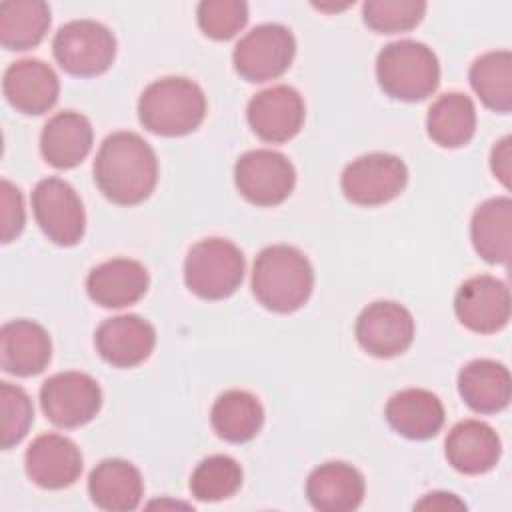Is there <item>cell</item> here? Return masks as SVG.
Segmentation results:
<instances>
[{
	"label": "cell",
	"mask_w": 512,
	"mask_h": 512,
	"mask_svg": "<svg viewBox=\"0 0 512 512\" xmlns=\"http://www.w3.org/2000/svg\"><path fill=\"white\" fill-rule=\"evenodd\" d=\"M94 182L114 204L144 202L158 182V158L152 146L136 132H112L94 158Z\"/></svg>",
	"instance_id": "obj_1"
},
{
	"label": "cell",
	"mask_w": 512,
	"mask_h": 512,
	"mask_svg": "<svg viewBox=\"0 0 512 512\" xmlns=\"http://www.w3.org/2000/svg\"><path fill=\"white\" fill-rule=\"evenodd\" d=\"M314 288L310 260L294 246L272 244L260 250L252 266V294L270 312L290 314L302 308Z\"/></svg>",
	"instance_id": "obj_2"
},
{
	"label": "cell",
	"mask_w": 512,
	"mask_h": 512,
	"mask_svg": "<svg viewBox=\"0 0 512 512\" xmlns=\"http://www.w3.org/2000/svg\"><path fill=\"white\" fill-rule=\"evenodd\" d=\"M206 116L204 90L190 78L164 76L138 98L140 124L158 136L174 138L194 132Z\"/></svg>",
	"instance_id": "obj_3"
},
{
	"label": "cell",
	"mask_w": 512,
	"mask_h": 512,
	"mask_svg": "<svg viewBox=\"0 0 512 512\" xmlns=\"http://www.w3.org/2000/svg\"><path fill=\"white\" fill-rule=\"evenodd\" d=\"M378 86L394 100L418 102L440 84V64L432 48L418 40H396L376 58Z\"/></svg>",
	"instance_id": "obj_4"
},
{
	"label": "cell",
	"mask_w": 512,
	"mask_h": 512,
	"mask_svg": "<svg viewBox=\"0 0 512 512\" xmlns=\"http://www.w3.org/2000/svg\"><path fill=\"white\" fill-rule=\"evenodd\" d=\"M244 266V254L234 242L204 238L186 254L184 282L202 300H224L240 288Z\"/></svg>",
	"instance_id": "obj_5"
},
{
	"label": "cell",
	"mask_w": 512,
	"mask_h": 512,
	"mask_svg": "<svg viewBox=\"0 0 512 512\" xmlns=\"http://www.w3.org/2000/svg\"><path fill=\"white\" fill-rule=\"evenodd\" d=\"M52 54L64 72L92 78L112 66L116 38L110 28L96 20H70L54 34Z\"/></svg>",
	"instance_id": "obj_6"
},
{
	"label": "cell",
	"mask_w": 512,
	"mask_h": 512,
	"mask_svg": "<svg viewBox=\"0 0 512 512\" xmlns=\"http://www.w3.org/2000/svg\"><path fill=\"white\" fill-rule=\"evenodd\" d=\"M296 54V40L282 24H260L234 46V70L246 82H266L282 76Z\"/></svg>",
	"instance_id": "obj_7"
},
{
	"label": "cell",
	"mask_w": 512,
	"mask_h": 512,
	"mask_svg": "<svg viewBox=\"0 0 512 512\" xmlns=\"http://www.w3.org/2000/svg\"><path fill=\"white\" fill-rule=\"evenodd\" d=\"M408 184L406 164L386 152H372L352 160L340 178L344 196L358 206H380L396 196Z\"/></svg>",
	"instance_id": "obj_8"
},
{
	"label": "cell",
	"mask_w": 512,
	"mask_h": 512,
	"mask_svg": "<svg viewBox=\"0 0 512 512\" xmlns=\"http://www.w3.org/2000/svg\"><path fill=\"white\" fill-rule=\"evenodd\" d=\"M44 416L60 428H78L96 418L102 408L98 382L84 372H58L40 386Z\"/></svg>",
	"instance_id": "obj_9"
},
{
	"label": "cell",
	"mask_w": 512,
	"mask_h": 512,
	"mask_svg": "<svg viewBox=\"0 0 512 512\" xmlns=\"http://www.w3.org/2000/svg\"><path fill=\"white\" fill-rule=\"evenodd\" d=\"M238 192L256 206L282 204L296 186L292 162L276 150L258 148L244 152L234 166Z\"/></svg>",
	"instance_id": "obj_10"
},
{
	"label": "cell",
	"mask_w": 512,
	"mask_h": 512,
	"mask_svg": "<svg viewBox=\"0 0 512 512\" xmlns=\"http://www.w3.org/2000/svg\"><path fill=\"white\" fill-rule=\"evenodd\" d=\"M32 212L48 240L74 246L86 230V214L76 190L60 178H44L34 186Z\"/></svg>",
	"instance_id": "obj_11"
},
{
	"label": "cell",
	"mask_w": 512,
	"mask_h": 512,
	"mask_svg": "<svg viewBox=\"0 0 512 512\" xmlns=\"http://www.w3.org/2000/svg\"><path fill=\"white\" fill-rule=\"evenodd\" d=\"M354 334L360 348L370 356L394 358L410 348L414 340V318L402 304L378 300L358 314Z\"/></svg>",
	"instance_id": "obj_12"
},
{
	"label": "cell",
	"mask_w": 512,
	"mask_h": 512,
	"mask_svg": "<svg viewBox=\"0 0 512 512\" xmlns=\"http://www.w3.org/2000/svg\"><path fill=\"white\" fill-rule=\"evenodd\" d=\"M306 116L304 98L288 84H278L256 92L246 108V118L252 132L272 144L292 140Z\"/></svg>",
	"instance_id": "obj_13"
},
{
	"label": "cell",
	"mask_w": 512,
	"mask_h": 512,
	"mask_svg": "<svg viewBox=\"0 0 512 512\" xmlns=\"http://www.w3.org/2000/svg\"><path fill=\"white\" fill-rule=\"evenodd\" d=\"M454 312L464 328L478 334H494L510 320V290L490 274L472 276L458 288Z\"/></svg>",
	"instance_id": "obj_14"
},
{
	"label": "cell",
	"mask_w": 512,
	"mask_h": 512,
	"mask_svg": "<svg viewBox=\"0 0 512 512\" xmlns=\"http://www.w3.org/2000/svg\"><path fill=\"white\" fill-rule=\"evenodd\" d=\"M94 346L100 358L110 366L134 368L152 354L156 330L148 320L136 314L112 316L96 328Z\"/></svg>",
	"instance_id": "obj_15"
},
{
	"label": "cell",
	"mask_w": 512,
	"mask_h": 512,
	"mask_svg": "<svg viewBox=\"0 0 512 512\" xmlns=\"http://www.w3.org/2000/svg\"><path fill=\"white\" fill-rule=\"evenodd\" d=\"M24 466L36 486L62 490L72 486L82 474V452L70 438L48 432L32 440L24 456Z\"/></svg>",
	"instance_id": "obj_16"
},
{
	"label": "cell",
	"mask_w": 512,
	"mask_h": 512,
	"mask_svg": "<svg viewBox=\"0 0 512 512\" xmlns=\"http://www.w3.org/2000/svg\"><path fill=\"white\" fill-rule=\"evenodd\" d=\"M2 90L12 108L22 114L40 116L58 102L60 80L46 62L22 58L6 68Z\"/></svg>",
	"instance_id": "obj_17"
},
{
	"label": "cell",
	"mask_w": 512,
	"mask_h": 512,
	"mask_svg": "<svg viewBox=\"0 0 512 512\" xmlns=\"http://www.w3.org/2000/svg\"><path fill=\"white\" fill-rule=\"evenodd\" d=\"M148 284V270L142 262L112 258L90 270L86 292L90 300L102 308H126L146 294Z\"/></svg>",
	"instance_id": "obj_18"
},
{
	"label": "cell",
	"mask_w": 512,
	"mask_h": 512,
	"mask_svg": "<svg viewBox=\"0 0 512 512\" xmlns=\"http://www.w3.org/2000/svg\"><path fill=\"white\" fill-rule=\"evenodd\" d=\"M52 358V340L34 320H12L0 330V366L14 376H36Z\"/></svg>",
	"instance_id": "obj_19"
},
{
	"label": "cell",
	"mask_w": 512,
	"mask_h": 512,
	"mask_svg": "<svg viewBox=\"0 0 512 512\" xmlns=\"http://www.w3.org/2000/svg\"><path fill=\"white\" fill-rule=\"evenodd\" d=\"M444 452L454 470L476 476L498 464L502 442L492 426L470 418L452 426L444 442Z\"/></svg>",
	"instance_id": "obj_20"
},
{
	"label": "cell",
	"mask_w": 512,
	"mask_h": 512,
	"mask_svg": "<svg viewBox=\"0 0 512 512\" xmlns=\"http://www.w3.org/2000/svg\"><path fill=\"white\" fill-rule=\"evenodd\" d=\"M360 470L346 462H324L306 480V498L318 512H352L364 500Z\"/></svg>",
	"instance_id": "obj_21"
},
{
	"label": "cell",
	"mask_w": 512,
	"mask_h": 512,
	"mask_svg": "<svg viewBox=\"0 0 512 512\" xmlns=\"http://www.w3.org/2000/svg\"><path fill=\"white\" fill-rule=\"evenodd\" d=\"M92 142L94 130L90 120L80 112L64 110L44 124L40 134V152L50 166L70 170L90 154Z\"/></svg>",
	"instance_id": "obj_22"
},
{
	"label": "cell",
	"mask_w": 512,
	"mask_h": 512,
	"mask_svg": "<svg viewBox=\"0 0 512 512\" xmlns=\"http://www.w3.org/2000/svg\"><path fill=\"white\" fill-rule=\"evenodd\" d=\"M390 428L410 440H428L444 426V406L436 394L424 388H406L386 402Z\"/></svg>",
	"instance_id": "obj_23"
},
{
	"label": "cell",
	"mask_w": 512,
	"mask_h": 512,
	"mask_svg": "<svg viewBox=\"0 0 512 512\" xmlns=\"http://www.w3.org/2000/svg\"><path fill=\"white\" fill-rule=\"evenodd\" d=\"M92 502L108 512L136 510L144 496L140 470L124 458H106L88 476Z\"/></svg>",
	"instance_id": "obj_24"
},
{
	"label": "cell",
	"mask_w": 512,
	"mask_h": 512,
	"mask_svg": "<svg viewBox=\"0 0 512 512\" xmlns=\"http://www.w3.org/2000/svg\"><path fill=\"white\" fill-rule=\"evenodd\" d=\"M458 392L474 412L496 414L510 404V372L490 358L472 360L458 374Z\"/></svg>",
	"instance_id": "obj_25"
},
{
	"label": "cell",
	"mask_w": 512,
	"mask_h": 512,
	"mask_svg": "<svg viewBox=\"0 0 512 512\" xmlns=\"http://www.w3.org/2000/svg\"><path fill=\"white\" fill-rule=\"evenodd\" d=\"M474 250L490 264H508L512 254V200L496 196L482 202L470 220Z\"/></svg>",
	"instance_id": "obj_26"
},
{
	"label": "cell",
	"mask_w": 512,
	"mask_h": 512,
	"mask_svg": "<svg viewBox=\"0 0 512 512\" xmlns=\"http://www.w3.org/2000/svg\"><path fill=\"white\" fill-rule=\"evenodd\" d=\"M210 424L222 440L242 444L260 432L264 424V408L252 392L228 390L214 400Z\"/></svg>",
	"instance_id": "obj_27"
},
{
	"label": "cell",
	"mask_w": 512,
	"mask_h": 512,
	"mask_svg": "<svg viewBox=\"0 0 512 512\" xmlns=\"http://www.w3.org/2000/svg\"><path fill=\"white\" fill-rule=\"evenodd\" d=\"M428 136L442 148H460L476 132V108L470 96L462 92L442 94L426 116Z\"/></svg>",
	"instance_id": "obj_28"
},
{
	"label": "cell",
	"mask_w": 512,
	"mask_h": 512,
	"mask_svg": "<svg viewBox=\"0 0 512 512\" xmlns=\"http://www.w3.org/2000/svg\"><path fill=\"white\" fill-rule=\"evenodd\" d=\"M50 20L42 0H6L0 4V42L6 50H30L44 40Z\"/></svg>",
	"instance_id": "obj_29"
},
{
	"label": "cell",
	"mask_w": 512,
	"mask_h": 512,
	"mask_svg": "<svg viewBox=\"0 0 512 512\" xmlns=\"http://www.w3.org/2000/svg\"><path fill=\"white\" fill-rule=\"evenodd\" d=\"M470 86L482 104L494 112L512 110V54L510 50H492L478 56L468 72Z\"/></svg>",
	"instance_id": "obj_30"
},
{
	"label": "cell",
	"mask_w": 512,
	"mask_h": 512,
	"mask_svg": "<svg viewBox=\"0 0 512 512\" xmlns=\"http://www.w3.org/2000/svg\"><path fill=\"white\" fill-rule=\"evenodd\" d=\"M242 486L240 464L226 454L204 458L190 476V492L200 502H220L234 496Z\"/></svg>",
	"instance_id": "obj_31"
},
{
	"label": "cell",
	"mask_w": 512,
	"mask_h": 512,
	"mask_svg": "<svg viewBox=\"0 0 512 512\" xmlns=\"http://www.w3.org/2000/svg\"><path fill=\"white\" fill-rule=\"evenodd\" d=\"M426 14L422 0H366L362 4L364 24L378 34H396L416 28Z\"/></svg>",
	"instance_id": "obj_32"
},
{
	"label": "cell",
	"mask_w": 512,
	"mask_h": 512,
	"mask_svg": "<svg viewBox=\"0 0 512 512\" xmlns=\"http://www.w3.org/2000/svg\"><path fill=\"white\" fill-rule=\"evenodd\" d=\"M200 30L212 40H230L248 22V4L242 0H202L196 8Z\"/></svg>",
	"instance_id": "obj_33"
},
{
	"label": "cell",
	"mask_w": 512,
	"mask_h": 512,
	"mask_svg": "<svg viewBox=\"0 0 512 512\" xmlns=\"http://www.w3.org/2000/svg\"><path fill=\"white\" fill-rule=\"evenodd\" d=\"M0 410H2V448L8 450L24 440L32 422L34 408L24 388L10 382H0Z\"/></svg>",
	"instance_id": "obj_34"
},
{
	"label": "cell",
	"mask_w": 512,
	"mask_h": 512,
	"mask_svg": "<svg viewBox=\"0 0 512 512\" xmlns=\"http://www.w3.org/2000/svg\"><path fill=\"white\" fill-rule=\"evenodd\" d=\"M0 206H2L0 208L2 242L8 244L22 234L24 222H26L22 194L10 180H2L0 184Z\"/></svg>",
	"instance_id": "obj_35"
},
{
	"label": "cell",
	"mask_w": 512,
	"mask_h": 512,
	"mask_svg": "<svg viewBox=\"0 0 512 512\" xmlns=\"http://www.w3.org/2000/svg\"><path fill=\"white\" fill-rule=\"evenodd\" d=\"M510 142L512 138L510 136H504L502 140H498L492 148V154H490V168H492V174L508 188L510 186V172H512V152H510Z\"/></svg>",
	"instance_id": "obj_36"
},
{
	"label": "cell",
	"mask_w": 512,
	"mask_h": 512,
	"mask_svg": "<svg viewBox=\"0 0 512 512\" xmlns=\"http://www.w3.org/2000/svg\"><path fill=\"white\" fill-rule=\"evenodd\" d=\"M414 508H432V510H450V508H466L464 502L450 492H432L426 494Z\"/></svg>",
	"instance_id": "obj_37"
}]
</instances>
